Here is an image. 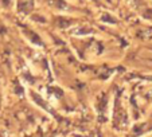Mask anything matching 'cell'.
<instances>
[{"label":"cell","mask_w":152,"mask_h":137,"mask_svg":"<svg viewBox=\"0 0 152 137\" xmlns=\"http://www.w3.org/2000/svg\"><path fill=\"white\" fill-rule=\"evenodd\" d=\"M32 100H35V101H37V102H38V103H39V105H40V106H42V108L47 109V106H46V102H43V101H42V100H40V98H39V97H38V94H37V93H34V94H32Z\"/></svg>","instance_id":"obj_1"}]
</instances>
